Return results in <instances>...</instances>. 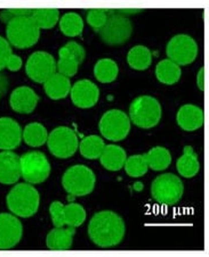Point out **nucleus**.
Returning a JSON list of instances; mask_svg holds the SVG:
<instances>
[{"label": "nucleus", "instance_id": "cd10ccee", "mask_svg": "<svg viewBox=\"0 0 209 257\" xmlns=\"http://www.w3.org/2000/svg\"><path fill=\"white\" fill-rule=\"evenodd\" d=\"M105 147V144L99 136H88L79 144V151L82 156L87 160H96L100 158L102 152Z\"/></svg>", "mask_w": 209, "mask_h": 257}, {"label": "nucleus", "instance_id": "393cba45", "mask_svg": "<svg viewBox=\"0 0 209 257\" xmlns=\"http://www.w3.org/2000/svg\"><path fill=\"white\" fill-rule=\"evenodd\" d=\"M119 67L117 63L110 58L100 59L94 66V75L101 83H111L117 79Z\"/></svg>", "mask_w": 209, "mask_h": 257}, {"label": "nucleus", "instance_id": "58836bf2", "mask_svg": "<svg viewBox=\"0 0 209 257\" xmlns=\"http://www.w3.org/2000/svg\"><path fill=\"white\" fill-rule=\"evenodd\" d=\"M8 87H10V80L4 73L0 72V97L6 95Z\"/></svg>", "mask_w": 209, "mask_h": 257}, {"label": "nucleus", "instance_id": "1a4fd4ad", "mask_svg": "<svg viewBox=\"0 0 209 257\" xmlns=\"http://www.w3.org/2000/svg\"><path fill=\"white\" fill-rule=\"evenodd\" d=\"M48 149L53 156L57 158H70L78 151V137L72 128L58 126L50 132L47 138Z\"/></svg>", "mask_w": 209, "mask_h": 257}, {"label": "nucleus", "instance_id": "4468645a", "mask_svg": "<svg viewBox=\"0 0 209 257\" xmlns=\"http://www.w3.org/2000/svg\"><path fill=\"white\" fill-rule=\"evenodd\" d=\"M71 100L79 108H92L99 101L100 90L89 80H79L71 87Z\"/></svg>", "mask_w": 209, "mask_h": 257}, {"label": "nucleus", "instance_id": "9b49d317", "mask_svg": "<svg viewBox=\"0 0 209 257\" xmlns=\"http://www.w3.org/2000/svg\"><path fill=\"white\" fill-rule=\"evenodd\" d=\"M168 59L181 65H189L198 56V45L193 38L187 34H177L170 39L166 48Z\"/></svg>", "mask_w": 209, "mask_h": 257}, {"label": "nucleus", "instance_id": "b1692460", "mask_svg": "<svg viewBox=\"0 0 209 257\" xmlns=\"http://www.w3.org/2000/svg\"><path fill=\"white\" fill-rule=\"evenodd\" d=\"M127 62L134 70L144 71L152 63V53L146 46H135L127 55Z\"/></svg>", "mask_w": 209, "mask_h": 257}, {"label": "nucleus", "instance_id": "e433bc0d", "mask_svg": "<svg viewBox=\"0 0 209 257\" xmlns=\"http://www.w3.org/2000/svg\"><path fill=\"white\" fill-rule=\"evenodd\" d=\"M13 55L12 47L5 38L0 37V72L6 67L8 58Z\"/></svg>", "mask_w": 209, "mask_h": 257}, {"label": "nucleus", "instance_id": "2eb2a0df", "mask_svg": "<svg viewBox=\"0 0 209 257\" xmlns=\"http://www.w3.org/2000/svg\"><path fill=\"white\" fill-rule=\"evenodd\" d=\"M21 178V157L11 151L0 153V183L14 185Z\"/></svg>", "mask_w": 209, "mask_h": 257}, {"label": "nucleus", "instance_id": "4be33fe9", "mask_svg": "<svg viewBox=\"0 0 209 257\" xmlns=\"http://www.w3.org/2000/svg\"><path fill=\"white\" fill-rule=\"evenodd\" d=\"M176 169L182 177L193 178L199 173L200 163L198 155L190 146L184 147L183 155L176 162Z\"/></svg>", "mask_w": 209, "mask_h": 257}, {"label": "nucleus", "instance_id": "7ed1b4c3", "mask_svg": "<svg viewBox=\"0 0 209 257\" xmlns=\"http://www.w3.org/2000/svg\"><path fill=\"white\" fill-rule=\"evenodd\" d=\"M8 44L18 49H27L35 46L40 37V30L31 16L14 17L7 24Z\"/></svg>", "mask_w": 209, "mask_h": 257}, {"label": "nucleus", "instance_id": "2f4dec72", "mask_svg": "<svg viewBox=\"0 0 209 257\" xmlns=\"http://www.w3.org/2000/svg\"><path fill=\"white\" fill-rule=\"evenodd\" d=\"M86 220V211L82 205L71 203L64 206V223L72 228H78Z\"/></svg>", "mask_w": 209, "mask_h": 257}, {"label": "nucleus", "instance_id": "dca6fc26", "mask_svg": "<svg viewBox=\"0 0 209 257\" xmlns=\"http://www.w3.org/2000/svg\"><path fill=\"white\" fill-rule=\"evenodd\" d=\"M22 143V128L11 117H0V149L13 151Z\"/></svg>", "mask_w": 209, "mask_h": 257}, {"label": "nucleus", "instance_id": "f257e3e1", "mask_svg": "<svg viewBox=\"0 0 209 257\" xmlns=\"http://www.w3.org/2000/svg\"><path fill=\"white\" fill-rule=\"evenodd\" d=\"M126 226L122 217L112 211H102L92 217L88 235L96 246L112 248L118 246L125 237Z\"/></svg>", "mask_w": 209, "mask_h": 257}, {"label": "nucleus", "instance_id": "a19ab883", "mask_svg": "<svg viewBox=\"0 0 209 257\" xmlns=\"http://www.w3.org/2000/svg\"><path fill=\"white\" fill-rule=\"evenodd\" d=\"M13 19H14V16H13L10 10H3L2 12H0V22L2 23L8 24Z\"/></svg>", "mask_w": 209, "mask_h": 257}, {"label": "nucleus", "instance_id": "20e7f679", "mask_svg": "<svg viewBox=\"0 0 209 257\" xmlns=\"http://www.w3.org/2000/svg\"><path fill=\"white\" fill-rule=\"evenodd\" d=\"M129 119L141 128H152L161 119V106L151 96L137 97L129 106Z\"/></svg>", "mask_w": 209, "mask_h": 257}, {"label": "nucleus", "instance_id": "ea45409f", "mask_svg": "<svg viewBox=\"0 0 209 257\" xmlns=\"http://www.w3.org/2000/svg\"><path fill=\"white\" fill-rule=\"evenodd\" d=\"M10 12L14 17H21V16H31L33 10H31V8H11Z\"/></svg>", "mask_w": 209, "mask_h": 257}, {"label": "nucleus", "instance_id": "5701e85b", "mask_svg": "<svg viewBox=\"0 0 209 257\" xmlns=\"http://www.w3.org/2000/svg\"><path fill=\"white\" fill-rule=\"evenodd\" d=\"M181 67L177 64L170 61V59H164V61L158 63L156 67L157 79L164 84H175L181 79Z\"/></svg>", "mask_w": 209, "mask_h": 257}, {"label": "nucleus", "instance_id": "423d86ee", "mask_svg": "<svg viewBox=\"0 0 209 257\" xmlns=\"http://www.w3.org/2000/svg\"><path fill=\"white\" fill-rule=\"evenodd\" d=\"M184 186L177 175L165 173L155 179L151 185V195L157 203L172 206L181 200Z\"/></svg>", "mask_w": 209, "mask_h": 257}, {"label": "nucleus", "instance_id": "4c0bfd02", "mask_svg": "<svg viewBox=\"0 0 209 257\" xmlns=\"http://www.w3.org/2000/svg\"><path fill=\"white\" fill-rule=\"evenodd\" d=\"M6 67L12 72L19 71L21 70V67H22V59H21V57L18 56V55H12V56L8 58Z\"/></svg>", "mask_w": 209, "mask_h": 257}, {"label": "nucleus", "instance_id": "39448f33", "mask_svg": "<svg viewBox=\"0 0 209 257\" xmlns=\"http://www.w3.org/2000/svg\"><path fill=\"white\" fill-rule=\"evenodd\" d=\"M96 177L85 165H74L63 174L62 185L67 194L74 197L87 196L95 188Z\"/></svg>", "mask_w": 209, "mask_h": 257}, {"label": "nucleus", "instance_id": "7c9ffc66", "mask_svg": "<svg viewBox=\"0 0 209 257\" xmlns=\"http://www.w3.org/2000/svg\"><path fill=\"white\" fill-rule=\"evenodd\" d=\"M58 56L59 59L56 63V71L58 72V74H62L69 79L75 76L76 73L78 72L79 64L76 61V58L70 54V51L65 47H62L58 50Z\"/></svg>", "mask_w": 209, "mask_h": 257}, {"label": "nucleus", "instance_id": "9d476101", "mask_svg": "<svg viewBox=\"0 0 209 257\" xmlns=\"http://www.w3.org/2000/svg\"><path fill=\"white\" fill-rule=\"evenodd\" d=\"M100 131L105 139L121 141L130 131V119L128 115L119 109L108 110L100 119Z\"/></svg>", "mask_w": 209, "mask_h": 257}, {"label": "nucleus", "instance_id": "c756f323", "mask_svg": "<svg viewBox=\"0 0 209 257\" xmlns=\"http://www.w3.org/2000/svg\"><path fill=\"white\" fill-rule=\"evenodd\" d=\"M59 29L66 37H78L83 33L84 21L77 13H66L59 20Z\"/></svg>", "mask_w": 209, "mask_h": 257}, {"label": "nucleus", "instance_id": "a878e982", "mask_svg": "<svg viewBox=\"0 0 209 257\" xmlns=\"http://www.w3.org/2000/svg\"><path fill=\"white\" fill-rule=\"evenodd\" d=\"M22 138L24 143L30 147H40V146L47 143L48 134L46 127L40 123H30L24 127L22 132Z\"/></svg>", "mask_w": 209, "mask_h": 257}, {"label": "nucleus", "instance_id": "c9c22d12", "mask_svg": "<svg viewBox=\"0 0 209 257\" xmlns=\"http://www.w3.org/2000/svg\"><path fill=\"white\" fill-rule=\"evenodd\" d=\"M64 47L70 51V54L76 58V61L78 62L79 65L85 61V58H86V51H85L84 47L79 45L78 42L69 41Z\"/></svg>", "mask_w": 209, "mask_h": 257}, {"label": "nucleus", "instance_id": "c85d7f7f", "mask_svg": "<svg viewBox=\"0 0 209 257\" xmlns=\"http://www.w3.org/2000/svg\"><path fill=\"white\" fill-rule=\"evenodd\" d=\"M31 17L39 30L53 29L59 20V11L56 8H39L33 10Z\"/></svg>", "mask_w": 209, "mask_h": 257}, {"label": "nucleus", "instance_id": "473e14b6", "mask_svg": "<svg viewBox=\"0 0 209 257\" xmlns=\"http://www.w3.org/2000/svg\"><path fill=\"white\" fill-rule=\"evenodd\" d=\"M125 171L126 173L131 178H140L146 175L149 165L146 158V154L143 155H134L127 158L125 162Z\"/></svg>", "mask_w": 209, "mask_h": 257}, {"label": "nucleus", "instance_id": "aec40b11", "mask_svg": "<svg viewBox=\"0 0 209 257\" xmlns=\"http://www.w3.org/2000/svg\"><path fill=\"white\" fill-rule=\"evenodd\" d=\"M101 164L109 171H119L123 168L127 160L125 149L117 145H106L101 156Z\"/></svg>", "mask_w": 209, "mask_h": 257}, {"label": "nucleus", "instance_id": "a211bd4d", "mask_svg": "<svg viewBox=\"0 0 209 257\" xmlns=\"http://www.w3.org/2000/svg\"><path fill=\"white\" fill-rule=\"evenodd\" d=\"M177 124L184 131H195L202 126L203 112L200 107L187 104L178 109L176 115Z\"/></svg>", "mask_w": 209, "mask_h": 257}, {"label": "nucleus", "instance_id": "f03ea898", "mask_svg": "<svg viewBox=\"0 0 209 257\" xmlns=\"http://www.w3.org/2000/svg\"><path fill=\"white\" fill-rule=\"evenodd\" d=\"M7 207L16 216L31 217L40 204L39 192L30 183H19L7 195Z\"/></svg>", "mask_w": 209, "mask_h": 257}, {"label": "nucleus", "instance_id": "bb28decb", "mask_svg": "<svg viewBox=\"0 0 209 257\" xmlns=\"http://www.w3.org/2000/svg\"><path fill=\"white\" fill-rule=\"evenodd\" d=\"M149 168L153 171H163L172 164V155L167 148L155 147L146 154Z\"/></svg>", "mask_w": 209, "mask_h": 257}, {"label": "nucleus", "instance_id": "6e6552de", "mask_svg": "<svg viewBox=\"0 0 209 257\" xmlns=\"http://www.w3.org/2000/svg\"><path fill=\"white\" fill-rule=\"evenodd\" d=\"M50 163L45 154L29 152L21 157V177L30 185L45 182L50 174Z\"/></svg>", "mask_w": 209, "mask_h": 257}, {"label": "nucleus", "instance_id": "f3484780", "mask_svg": "<svg viewBox=\"0 0 209 257\" xmlns=\"http://www.w3.org/2000/svg\"><path fill=\"white\" fill-rule=\"evenodd\" d=\"M39 96L29 87H19L12 92L10 104L12 109L19 114H30L35 110Z\"/></svg>", "mask_w": 209, "mask_h": 257}, {"label": "nucleus", "instance_id": "ddd939ff", "mask_svg": "<svg viewBox=\"0 0 209 257\" xmlns=\"http://www.w3.org/2000/svg\"><path fill=\"white\" fill-rule=\"evenodd\" d=\"M23 235V225L18 217L8 213L0 214V250L14 248Z\"/></svg>", "mask_w": 209, "mask_h": 257}, {"label": "nucleus", "instance_id": "72a5a7b5", "mask_svg": "<svg viewBox=\"0 0 209 257\" xmlns=\"http://www.w3.org/2000/svg\"><path fill=\"white\" fill-rule=\"evenodd\" d=\"M108 16L105 10H89L87 13V23L94 29V31L99 32L106 23Z\"/></svg>", "mask_w": 209, "mask_h": 257}, {"label": "nucleus", "instance_id": "0eeeda50", "mask_svg": "<svg viewBox=\"0 0 209 257\" xmlns=\"http://www.w3.org/2000/svg\"><path fill=\"white\" fill-rule=\"evenodd\" d=\"M133 30V23L128 17L119 14H110L104 27L99 31V36L105 45L118 47L129 40Z\"/></svg>", "mask_w": 209, "mask_h": 257}, {"label": "nucleus", "instance_id": "f8f14e48", "mask_svg": "<svg viewBox=\"0 0 209 257\" xmlns=\"http://www.w3.org/2000/svg\"><path fill=\"white\" fill-rule=\"evenodd\" d=\"M25 72L36 83H45L56 73V62L46 51H36L28 58Z\"/></svg>", "mask_w": 209, "mask_h": 257}, {"label": "nucleus", "instance_id": "79ce46f5", "mask_svg": "<svg viewBox=\"0 0 209 257\" xmlns=\"http://www.w3.org/2000/svg\"><path fill=\"white\" fill-rule=\"evenodd\" d=\"M197 84L199 89L201 90V91H203L204 89V70L203 67H201L198 72V75H197Z\"/></svg>", "mask_w": 209, "mask_h": 257}, {"label": "nucleus", "instance_id": "6ab92c4d", "mask_svg": "<svg viewBox=\"0 0 209 257\" xmlns=\"http://www.w3.org/2000/svg\"><path fill=\"white\" fill-rule=\"evenodd\" d=\"M76 234V228L67 226V228H55L47 234L46 245L50 250H69L74 237Z\"/></svg>", "mask_w": 209, "mask_h": 257}, {"label": "nucleus", "instance_id": "412c9836", "mask_svg": "<svg viewBox=\"0 0 209 257\" xmlns=\"http://www.w3.org/2000/svg\"><path fill=\"white\" fill-rule=\"evenodd\" d=\"M71 87L70 79L62 74H58V73L57 74L55 73L52 78H49L44 83L46 95L53 100H59L65 98L70 93Z\"/></svg>", "mask_w": 209, "mask_h": 257}, {"label": "nucleus", "instance_id": "f704fd0d", "mask_svg": "<svg viewBox=\"0 0 209 257\" xmlns=\"http://www.w3.org/2000/svg\"><path fill=\"white\" fill-rule=\"evenodd\" d=\"M49 214L52 216V221L55 228H62L64 223V205L59 201H53L49 207Z\"/></svg>", "mask_w": 209, "mask_h": 257}]
</instances>
